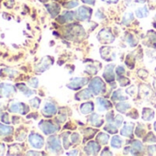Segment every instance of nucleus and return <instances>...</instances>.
<instances>
[{
	"mask_svg": "<svg viewBox=\"0 0 156 156\" xmlns=\"http://www.w3.org/2000/svg\"><path fill=\"white\" fill-rule=\"evenodd\" d=\"M0 72H2V73H0V76H2V77H6L9 75V79H12V78H14V76L16 75L17 72L15 70H12V69H9V68H6V69H3L1 70Z\"/></svg>",
	"mask_w": 156,
	"mask_h": 156,
	"instance_id": "cd10ccee",
	"label": "nucleus"
},
{
	"mask_svg": "<svg viewBox=\"0 0 156 156\" xmlns=\"http://www.w3.org/2000/svg\"><path fill=\"white\" fill-rule=\"evenodd\" d=\"M16 88L17 87H15L10 84H7V83L0 84V98H10L11 96L16 94L17 92Z\"/></svg>",
	"mask_w": 156,
	"mask_h": 156,
	"instance_id": "20e7f679",
	"label": "nucleus"
},
{
	"mask_svg": "<svg viewBox=\"0 0 156 156\" xmlns=\"http://www.w3.org/2000/svg\"><path fill=\"white\" fill-rule=\"evenodd\" d=\"M139 75H140V76H141L142 79H145V78L148 76V73H147L145 70H140V72H139Z\"/></svg>",
	"mask_w": 156,
	"mask_h": 156,
	"instance_id": "49530a36",
	"label": "nucleus"
},
{
	"mask_svg": "<svg viewBox=\"0 0 156 156\" xmlns=\"http://www.w3.org/2000/svg\"><path fill=\"white\" fill-rule=\"evenodd\" d=\"M93 93L92 91L89 89V88H87V89H84L82 90L81 92L77 93L75 95V98L77 100H87V99H89L93 97Z\"/></svg>",
	"mask_w": 156,
	"mask_h": 156,
	"instance_id": "2eb2a0df",
	"label": "nucleus"
},
{
	"mask_svg": "<svg viewBox=\"0 0 156 156\" xmlns=\"http://www.w3.org/2000/svg\"><path fill=\"white\" fill-rule=\"evenodd\" d=\"M91 13H92V9H88L87 7H81L78 9V10L75 13V17L78 20H87L90 19L91 17Z\"/></svg>",
	"mask_w": 156,
	"mask_h": 156,
	"instance_id": "9d476101",
	"label": "nucleus"
},
{
	"mask_svg": "<svg viewBox=\"0 0 156 156\" xmlns=\"http://www.w3.org/2000/svg\"><path fill=\"white\" fill-rule=\"evenodd\" d=\"M111 146L115 149H119L122 146V140L119 136H114L111 139Z\"/></svg>",
	"mask_w": 156,
	"mask_h": 156,
	"instance_id": "c85d7f7f",
	"label": "nucleus"
},
{
	"mask_svg": "<svg viewBox=\"0 0 156 156\" xmlns=\"http://www.w3.org/2000/svg\"><path fill=\"white\" fill-rule=\"evenodd\" d=\"M102 1H105V2H107L108 4H111V3L115 4V3H117L119 1V0H102Z\"/></svg>",
	"mask_w": 156,
	"mask_h": 156,
	"instance_id": "603ef678",
	"label": "nucleus"
},
{
	"mask_svg": "<svg viewBox=\"0 0 156 156\" xmlns=\"http://www.w3.org/2000/svg\"><path fill=\"white\" fill-rule=\"evenodd\" d=\"M3 111H2V109L1 108H0V119H1V117H2V115H3Z\"/></svg>",
	"mask_w": 156,
	"mask_h": 156,
	"instance_id": "4d7b16f0",
	"label": "nucleus"
},
{
	"mask_svg": "<svg viewBox=\"0 0 156 156\" xmlns=\"http://www.w3.org/2000/svg\"><path fill=\"white\" fill-rule=\"evenodd\" d=\"M127 42H128L131 47H133V46H135V45L137 44V42L135 41V40H134V38H133L132 35H129V36L127 37Z\"/></svg>",
	"mask_w": 156,
	"mask_h": 156,
	"instance_id": "ea45409f",
	"label": "nucleus"
},
{
	"mask_svg": "<svg viewBox=\"0 0 156 156\" xmlns=\"http://www.w3.org/2000/svg\"><path fill=\"white\" fill-rule=\"evenodd\" d=\"M154 129H155V130H156V122H155V123H154Z\"/></svg>",
	"mask_w": 156,
	"mask_h": 156,
	"instance_id": "bf43d9fd",
	"label": "nucleus"
},
{
	"mask_svg": "<svg viewBox=\"0 0 156 156\" xmlns=\"http://www.w3.org/2000/svg\"><path fill=\"white\" fill-rule=\"evenodd\" d=\"M97 105L98 107L99 111H106V110H108L112 108L111 102L103 98H98L97 99Z\"/></svg>",
	"mask_w": 156,
	"mask_h": 156,
	"instance_id": "4468645a",
	"label": "nucleus"
},
{
	"mask_svg": "<svg viewBox=\"0 0 156 156\" xmlns=\"http://www.w3.org/2000/svg\"><path fill=\"white\" fill-rule=\"evenodd\" d=\"M73 151V152H68L67 154H69V155H70V154H75V155H76V154H78L77 150H75V151Z\"/></svg>",
	"mask_w": 156,
	"mask_h": 156,
	"instance_id": "864d4df0",
	"label": "nucleus"
},
{
	"mask_svg": "<svg viewBox=\"0 0 156 156\" xmlns=\"http://www.w3.org/2000/svg\"><path fill=\"white\" fill-rule=\"evenodd\" d=\"M133 20H134V15H133V13L128 12V13H126V14L124 15V17H123V19H122V23H123L124 25L128 26V25H129V23H130Z\"/></svg>",
	"mask_w": 156,
	"mask_h": 156,
	"instance_id": "7c9ffc66",
	"label": "nucleus"
},
{
	"mask_svg": "<svg viewBox=\"0 0 156 156\" xmlns=\"http://www.w3.org/2000/svg\"><path fill=\"white\" fill-rule=\"evenodd\" d=\"M88 83L87 78H81V77H75L72 78L70 80V83L67 85V87L73 90H77L82 88L84 86H86Z\"/></svg>",
	"mask_w": 156,
	"mask_h": 156,
	"instance_id": "0eeeda50",
	"label": "nucleus"
},
{
	"mask_svg": "<svg viewBox=\"0 0 156 156\" xmlns=\"http://www.w3.org/2000/svg\"><path fill=\"white\" fill-rule=\"evenodd\" d=\"M30 111V108L22 102H12L9 107V112L26 115Z\"/></svg>",
	"mask_w": 156,
	"mask_h": 156,
	"instance_id": "7ed1b4c3",
	"label": "nucleus"
},
{
	"mask_svg": "<svg viewBox=\"0 0 156 156\" xmlns=\"http://www.w3.org/2000/svg\"><path fill=\"white\" fill-rule=\"evenodd\" d=\"M116 108L118 111L121 112V113H125L128 109L130 108V105L129 103H125V102H121V103H119L117 106H116Z\"/></svg>",
	"mask_w": 156,
	"mask_h": 156,
	"instance_id": "c756f323",
	"label": "nucleus"
},
{
	"mask_svg": "<svg viewBox=\"0 0 156 156\" xmlns=\"http://www.w3.org/2000/svg\"><path fill=\"white\" fill-rule=\"evenodd\" d=\"M147 137L148 138H145L144 139V140L146 142H155L156 141V136H154L152 132H149L148 135H147Z\"/></svg>",
	"mask_w": 156,
	"mask_h": 156,
	"instance_id": "c9c22d12",
	"label": "nucleus"
},
{
	"mask_svg": "<svg viewBox=\"0 0 156 156\" xmlns=\"http://www.w3.org/2000/svg\"><path fill=\"white\" fill-rule=\"evenodd\" d=\"M42 114L45 117H52L53 115H55L57 113V108L56 106L52 103V102H46L43 106L42 108Z\"/></svg>",
	"mask_w": 156,
	"mask_h": 156,
	"instance_id": "9b49d317",
	"label": "nucleus"
},
{
	"mask_svg": "<svg viewBox=\"0 0 156 156\" xmlns=\"http://www.w3.org/2000/svg\"><path fill=\"white\" fill-rule=\"evenodd\" d=\"M82 1L86 4H89V5H94L95 4V0H82Z\"/></svg>",
	"mask_w": 156,
	"mask_h": 156,
	"instance_id": "3c124183",
	"label": "nucleus"
},
{
	"mask_svg": "<svg viewBox=\"0 0 156 156\" xmlns=\"http://www.w3.org/2000/svg\"><path fill=\"white\" fill-rule=\"evenodd\" d=\"M47 149L51 152H61L62 145L60 139L56 136H51L47 140Z\"/></svg>",
	"mask_w": 156,
	"mask_h": 156,
	"instance_id": "39448f33",
	"label": "nucleus"
},
{
	"mask_svg": "<svg viewBox=\"0 0 156 156\" xmlns=\"http://www.w3.org/2000/svg\"><path fill=\"white\" fill-rule=\"evenodd\" d=\"M109 140V137L108 134H105V133H99L98 136H97V141L100 144V145H106L108 143Z\"/></svg>",
	"mask_w": 156,
	"mask_h": 156,
	"instance_id": "bb28decb",
	"label": "nucleus"
},
{
	"mask_svg": "<svg viewBox=\"0 0 156 156\" xmlns=\"http://www.w3.org/2000/svg\"><path fill=\"white\" fill-rule=\"evenodd\" d=\"M155 73H156V69H155Z\"/></svg>",
	"mask_w": 156,
	"mask_h": 156,
	"instance_id": "052dcab7",
	"label": "nucleus"
},
{
	"mask_svg": "<svg viewBox=\"0 0 156 156\" xmlns=\"http://www.w3.org/2000/svg\"><path fill=\"white\" fill-rule=\"evenodd\" d=\"M14 132L13 127L7 126L5 124L0 123V137H7V136H11Z\"/></svg>",
	"mask_w": 156,
	"mask_h": 156,
	"instance_id": "f3484780",
	"label": "nucleus"
},
{
	"mask_svg": "<svg viewBox=\"0 0 156 156\" xmlns=\"http://www.w3.org/2000/svg\"><path fill=\"white\" fill-rule=\"evenodd\" d=\"M0 119L2 120V122H4L6 124H9L10 123V121L9 119V114L8 113H3V115H2V117H1V119Z\"/></svg>",
	"mask_w": 156,
	"mask_h": 156,
	"instance_id": "37998d69",
	"label": "nucleus"
},
{
	"mask_svg": "<svg viewBox=\"0 0 156 156\" xmlns=\"http://www.w3.org/2000/svg\"><path fill=\"white\" fill-rule=\"evenodd\" d=\"M118 81H119V84L121 86V87H126L129 84V80L127 79L126 77L122 76V75H119L118 76Z\"/></svg>",
	"mask_w": 156,
	"mask_h": 156,
	"instance_id": "473e14b6",
	"label": "nucleus"
},
{
	"mask_svg": "<svg viewBox=\"0 0 156 156\" xmlns=\"http://www.w3.org/2000/svg\"><path fill=\"white\" fill-rule=\"evenodd\" d=\"M113 115H114V114H113L112 111L109 112V113H108V115L106 116V119H107L108 122H113V121H114V116H113Z\"/></svg>",
	"mask_w": 156,
	"mask_h": 156,
	"instance_id": "a18cd8bd",
	"label": "nucleus"
},
{
	"mask_svg": "<svg viewBox=\"0 0 156 156\" xmlns=\"http://www.w3.org/2000/svg\"><path fill=\"white\" fill-rule=\"evenodd\" d=\"M135 14L139 19H143V18H146L149 15V11H148L147 7L143 6V7H140V8L137 9L136 11H135Z\"/></svg>",
	"mask_w": 156,
	"mask_h": 156,
	"instance_id": "5701e85b",
	"label": "nucleus"
},
{
	"mask_svg": "<svg viewBox=\"0 0 156 156\" xmlns=\"http://www.w3.org/2000/svg\"><path fill=\"white\" fill-rule=\"evenodd\" d=\"M116 73H117L118 76H119V75H123V74L125 73V69H124V67L121 66V65L118 66V67H117V70H116Z\"/></svg>",
	"mask_w": 156,
	"mask_h": 156,
	"instance_id": "c03bdc74",
	"label": "nucleus"
},
{
	"mask_svg": "<svg viewBox=\"0 0 156 156\" xmlns=\"http://www.w3.org/2000/svg\"><path fill=\"white\" fill-rule=\"evenodd\" d=\"M104 129L107 130V131H108V132L111 133V134H114V133H117V132H118L117 127L114 126V125L112 124V122H108V123L104 127Z\"/></svg>",
	"mask_w": 156,
	"mask_h": 156,
	"instance_id": "2f4dec72",
	"label": "nucleus"
},
{
	"mask_svg": "<svg viewBox=\"0 0 156 156\" xmlns=\"http://www.w3.org/2000/svg\"><path fill=\"white\" fill-rule=\"evenodd\" d=\"M154 20H155V22H154V27H156V16H155V18H154Z\"/></svg>",
	"mask_w": 156,
	"mask_h": 156,
	"instance_id": "13d9d810",
	"label": "nucleus"
},
{
	"mask_svg": "<svg viewBox=\"0 0 156 156\" xmlns=\"http://www.w3.org/2000/svg\"><path fill=\"white\" fill-rule=\"evenodd\" d=\"M111 99L114 100V101H117V100H119V101H125V100L128 99V98L126 96H123V93H122L121 90H117L116 92L113 93V95L111 97Z\"/></svg>",
	"mask_w": 156,
	"mask_h": 156,
	"instance_id": "a878e982",
	"label": "nucleus"
},
{
	"mask_svg": "<svg viewBox=\"0 0 156 156\" xmlns=\"http://www.w3.org/2000/svg\"><path fill=\"white\" fill-rule=\"evenodd\" d=\"M6 151V145L4 143L0 142V155H3Z\"/></svg>",
	"mask_w": 156,
	"mask_h": 156,
	"instance_id": "de8ad7c7",
	"label": "nucleus"
},
{
	"mask_svg": "<svg viewBox=\"0 0 156 156\" xmlns=\"http://www.w3.org/2000/svg\"><path fill=\"white\" fill-rule=\"evenodd\" d=\"M41 153H40V152H36V151H29L28 152H27V155H41Z\"/></svg>",
	"mask_w": 156,
	"mask_h": 156,
	"instance_id": "8fccbe9b",
	"label": "nucleus"
},
{
	"mask_svg": "<svg viewBox=\"0 0 156 156\" xmlns=\"http://www.w3.org/2000/svg\"><path fill=\"white\" fill-rule=\"evenodd\" d=\"M89 122L95 127H100L103 124V119L98 114H92L89 118Z\"/></svg>",
	"mask_w": 156,
	"mask_h": 156,
	"instance_id": "412c9836",
	"label": "nucleus"
},
{
	"mask_svg": "<svg viewBox=\"0 0 156 156\" xmlns=\"http://www.w3.org/2000/svg\"><path fill=\"white\" fill-rule=\"evenodd\" d=\"M94 110V104L92 102H87L80 106V111L84 115H87Z\"/></svg>",
	"mask_w": 156,
	"mask_h": 156,
	"instance_id": "aec40b11",
	"label": "nucleus"
},
{
	"mask_svg": "<svg viewBox=\"0 0 156 156\" xmlns=\"http://www.w3.org/2000/svg\"><path fill=\"white\" fill-rule=\"evenodd\" d=\"M29 86L30 87H33V88H37L38 87V86H39V80L37 79V78H31V79L29 81Z\"/></svg>",
	"mask_w": 156,
	"mask_h": 156,
	"instance_id": "f704fd0d",
	"label": "nucleus"
},
{
	"mask_svg": "<svg viewBox=\"0 0 156 156\" xmlns=\"http://www.w3.org/2000/svg\"><path fill=\"white\" fill-rule=\"evenodd\" d=\"M84 151H86L87 154L95 155V154H97L100 151V144H98L97 141H89L86 145Z\"/></svg>",
	"mask_w": 156,
	"mask_h": 156,
	"instance_id": "f8f14e48",
	"label": "nucleus"
},
{
	"mask_svg": "<svg viewBox=\"0 0 156 156\" xmlns=\"http://www.w3.org/2000/svg\"><path fill=\"white\" fill-rule=\"evenodd\" d=\"M30 104L32 108H39L40 105H41V99L39 98H34L30 100Z\"/></svg>",
	"mask_w": 156,
	"mask_h": 156,
	"instance_id": "72a5a7b5",
	"label": "nucleus"
},
{
	"mask_svg": "<svg viewBox=\"0 0 156 156\" xmlns=\"http://www.w3.org/2000/svg\"><path fill=\"white\" fill-rule=\"evenodd\" d=\"M147 38H148V46L150 47H156V32L152 31V30H150L148 32V35H147Z\"/></svg>",
	"mask_w": 156,
	"mask_h": 156,
	"instance_id": "b1692460",
	"label": "nucleus"
},
{
	"mask_svg": "<svg viewBox=\"0 0 156 156\" xmlns=\"http://www.w3.org/2000/svg\"><path fill=\"white\" fill-rule=\"evenodd\" d=\"M77 6H78V1H76V0H73V1H70L65 4V8H67V9H73Z\"/></svg>",
	"mask_w": 156,
	"mask_h": 156,
	"instance_id": "4c0bfd02",
	"label": "nucleus"
},
{
	"mask_svg": "<svg viewBox=\"0 0 156 156\" xmlns=\"http://www.w3.org/2000/svg\"><path fill=\"white\" fill-rule=\"evenodd\" d=\"M96 18H98V20H103L104 18H105V15L103 14V13H101L99 10L96 13Z\"/></svg>",
	"mask_w": 156,
	"mask_h": 156,
	"instance_id": "09e8293b",
	"label": "nucleus"
},
{
	"mask_svg": "<svg viewBox=\"0 0 156 156\" xmlns=\"http://www.w3.org/2000/svg\"><path fill=\"white\" fill-rule=\"evenodd\" d=\"M98 40L102 42V43H112L115 40L114 36L112 35L111 31L108 29L102 30L98 35Z\"/></svg>",
	"mask_w": 156,
	"mask_h": 156,
	"instance_id": "1a4fd4ad",
	"label": "nucleus"
},
{
	"mask_svg": "<svg viewBox=\"0 0 156 156\" xmlns=\"http://www.w3.org/2000/svg\"><path fill=\"white\" fill-rule=\"evenodd\" d=\"M145 1L146 0H136V2H138V3H145Z\"/></svg>",
	"mask_w": 156,
	"mask_h": 156,
	"instance_id": "6e6d98bb",
	"label": "nucleus"
},
{
	"mask_svg": "<svg viewBox=\"0 0 156 156\" xmlns=\"http://www.w3.org/2000/svg\"><path fill=\"white\" fill-rule=\"evenodd\" d=\"M53 62V58L50 57V56H46V57H43L41 62L35 66V70L36 72L38 73H42V72H45L46 70H48L51 65L52 64Z\"/></svg>",
	"mask_w": 156,
	"mask_h": 156,
	"instance_id": "6e6552de",
	"label": "nucleus"
},
{
	"mask_svg": "<svg viewBox=\"0 0 156 156\" xmlns=\"http://www.w3.org/2000/svg\"><path fill=\"white\" fill-rule=\"evenodd\" d=\"M154 117V112L151 108H144L142 111V119L146 121L151 120Z\"/></svg>",
	"mask_w": 156,
	"mask_h": 156,
	"instance_id": "393cba45",
	"label": "nucleus"
},
{
	"mask_svg": "<svg viewBox=\"0 0 156 156\" xmlns=\"http://www.w3.org/2000/svg\"><path fill=\"white\" fill-rule=\"evenodd\" d=\"M114 64H108L105 67V71L103 73V76L105 78V80L108 83H111L115 79V74H114Z\"/></svg>",
	"mask_w": 156,
	"mask_h": 156,
	"instance_id": "ddd939ff",
	"label": "nucleus"
},
{
	"mask_svg": "<svg viewBox=\"0 0 156 156\" xmlns=\"http://www.w3.org/2000/svg\"><path fill=\"white\" fill-rule=\"evenodd\" d=\"M71 140H72V143H77L78 141L80 140L79 134H78V133H73V134H72Z\"/></svg>",
	"mask_w": 156,
	"mask_h": 156,
	"instance_id": "a19ab883",
	"label": "nucleus"
},
{
	"mask_svg": "<svg viewBox=\"0 0 156 156\" xmlns=\"http://www.w3.org/2000/svg\"><path fill=\"white\" fill-rule=\"evenodd\" d=\"M147 151H148V153L149 154H154L156 152V146L155 145H149L148 148H147Z\"/></svg>",
	"mask_w": 156,
	"mask_h": 156,
	"instance_id": "79ce46f5",
	"label": "nucleus"
},
{
	"mask_svg": "<svg viewBox=\"0 0 156 156\" xmlns=\"http://www.w3.org/2000/svg\"><path fill=\"white\" fill-rule=\"evenodd\" d=\"M88 88L92 91L94 95H99L105 92V84L101 78L95 77L90 81Z\"/></svg>",
	"mask_w": 156,
	"mask_h": 156,
	"instance_id": "f257e3e1",
	"label": "nucleus"
},
{
	"mask_svg": "<svg viewBox=\"0 0 156 156\" xmlns=\"http://www.w3.org/2000/svg\"><path fill=\"white\" fill-rule=\"evenodd\" d=\"M73 18H74V13L73 12H71V11H68V12H65L63 15L60 16L57 20L60 23H66V22L73 21Z\"/></svg>",
	"mask_w": 156,
	"mask_h": 156,
	"instance_id": "6ab92c4d",
	"label": "nucleus"
},
{
	"mask_svg": "<svg viewBox=\"0 0 156 156\" xmlns=\"http://www.w3.org/2000/svg\"><path fill=\"white\" fill-rule=\"evenodd\" d=\"M30 144L35 149H41L44 146V139L36 132H31L29 136Z\"/></svg>",
	"mask_w": 156,
	"mask_h": 156,
	"instance_id": "423d86ee",
	"label": "nucleus"
},
{
	"mask_svg": "<svg viewBox=\"0 0 156 156\" xmlns=\"http://www.w3.org/2000/svg\"><path fill=\"white\" fill-rule=\"evenodd\" d=\"M68 135H69V133H64L62 136V139H63V146H64V148L65 149H68L69 147H70V145L71 144H69V140H68Z\"/></svg>",
	"mask_w": 156,
	"mask_h": 156,
	"instance_id": "e433bc0d",
	"label": "nucleus"
},
{
	"mask_svg": "<svg viewBox=\"0 0 156 156\" xmlns=\"http://www.w3.org/2000/svg\"><path fill=\"white\" fill-rule=\"evenodd\" d=\"M133 129H134V124L133 123H128L125 124L124 127L122 128V129L120 130V134L124 137H128V138H132V134H133Z\"/></svg>",
	"mask_w": 156,
	"mask_h": 156,
	"instance_id": "dca6fc26",
	"label": "nucleus"
},
{
	"mask_svg": "<svg viewBox=\"0 0 156 156\" xmlns=\"http://www.w3.org/2000/svg\"><path fill=\"white\" fill-rule=\"evenodd\" d=\"M114 122H116V126L117 127H120V125L123 122V118L121 115H118L115 119H114Z\"/></svg>",
	"mask_w": 156,
	"mask_h": 156,
	"instance_id": "58836bf2",
	"label": "nucleus"
},
{
	"mask_svg": "<svg viewBox=\"0 0 156 156\" xmlns=\"http://www.w3.org/2000/svg\"><path fill=\"white\" fill-rule=\"evenodd\" d=\"M153 87H154V90H155V92H156V79L153 80Z\"/></svg>",
	"mask_w": 156,
	"mask_h": 156,
	"instance_id": "5fc2aeb1",
	"label": "nucleus"
},
{
	"mask_svg": "<svg viewBox=\"0 0 156 156\" xmlns=\"http://www.w3.org/2000/svg\"><path fill=\"white\" fill-rule=\"evenodd\" d=\"M46 8L49 11V13L51 14V16L52 18H55L59 12H60V7L57 4H50V5H46Z\"/></svg>",
	"mask_w": 156,
	"mask_h": 156,
	"instance_id": "4be33fe9",
	"label": "nucleus"
},
{
	"mask_svg": "<svg viewBox=\"0 0 156 156\" xmlns=\"http://www.w3.org/2000/svg\"><path fill=\"white\" fill-rule=\"evenodd\" d=\"M39 127L40 129L42 130V132L46 135H51L55 133L56 131H58L59 129V126L52 123L51 121L49 120H41L39 123Z\"/></svg>",
	"mask_w": 156,
	"mask_h": 156,
	"instance_id": "f03ea898",
	"label": "nucleus"
},
{
	"mask_svg": "<svg viewBox=\"0 0 156 156\" xmlns=\"http://www.w3.org/2000/svg\"><path fill=\"white\" fill-rule=\"evenodd\" d=\"M16 87L26 97H30L32 95L35 94V91L31 90L30 87H28L25 84H22V83H20V84H17L16 85Z\"/></svg>",
	"mask_w": 156,
	"mask_h": 156,
	"instance_id": "a211bd4d",
	"label": "nucleus"
}]
</instances>
